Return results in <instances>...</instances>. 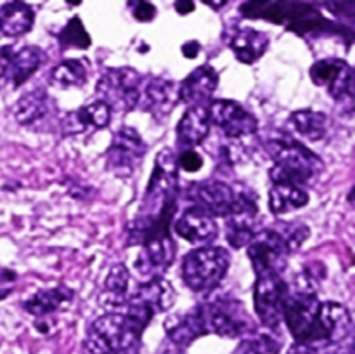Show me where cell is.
<instances>
[{
	"instance_id": "obj_37",
	"label": "cell",
	"mask_w": 355,
	"mask_h": 354,
	"mask_svg": "<svg viewBox=\"0 0 355 354\" xmlns=\"http://www.w3.org/2000/svg\"><path fill=\"white\" fill-rule=\"evenodd\" d=\"M182 351H184L182 347L177 346V344H173L172 340L166 339L165 342H163L162 346H159L158 353H156V354H182Z\"/></svg>"
},
{
	"instance_id": "obj_4",
	"label": "cell",
	"mask_w": 355,
	"mask_h": 354,
	"mask_svg": "<svg viewBox=\"0 0 355 354\" xmlns=\"http://www.w3.org/2000/svg\"><path fill=\"white\" fill-rule=\"evenodd\" d=\"M231 266V253L222 246H201L182 260V280L196 294H208L218 287Z\"/></svg>"
},
{
	"instance_id": "obj_35",
	"label": "cell",
	"mask_w": 355,
	"mask_h": 354,
	"mask_svg": "<svg viewBox=\"0 0 355 354\" xmlns=\"http://www.w3.org/2000/svg\"><path fill=\"white\" fill-rule=\"evenodd\" d=\"M326 7L336 17L352 21L355 16V0H326Z\"/></svg>"
},
{
	"instance_id": "obj_31",
	"label": "cell",
	"mask_w": 355,
	"mask_h": 354,
	"mask_svg": "<svg viewBox=\"0 0 355 354\" xmlns=\"http://www.w3.org/2000/svg\"><path fill=\"white\" fill-rule=\"evenodd\" d=\"M58 40L62 49H89L92 40L87 33L82 19L78 16L71 17L64 28L58 33Z\"/></svg>"
},
{
	"instance_id": "obj_10",
	"label": "cell",
	"mask_w": 355,
	"mask_h": 354,
	"mask_svg": "<svg viewBox=\"0 0 355 354\" xmlns=\"http://www.w3.org/2000/svg\"><path fill=\"white\" fill-rule=\"evenodd\" d=\"M146 151L148 146L135 128H120L106 151L107 169L118 177H130L144 160Z\"/></svg>"
},
{
	"instance_id": "obj_33",
	"label": "cell",
	"mask_w": 355,
	"mask_h": 354,
	"mask_svg": "<svg viewBox=\"0 0 355 354\" xmlns=\"http://www.w3.org/2000/svg\"><path fill=\"white\" fill-rule=\"evenodd\" d=\"M283 226H284L283 231H279V229H277V231H279L281 235H283V238L286 239L291 252L300 248V246L305 243V239L309 238V235H311L307 226L300 224V222H297V224H283Z\"/></svg>"
},
{
	"instance_id": "obj_44",
	"label": "cell",
	"mask_w": 355,
	"mask_h": 354,
	"mask_svg": "<svg viewBox=\"0 0 355 354\" xmlns=\"http://www.w3.org/2000/svg\"><path fill=\"white\" fill-rule=\"evenodd\" d=\"M66 2H68L69 6H80V3H82V0H66Z\"/></svg>"
},
{
	"instance_id": "obj_15",
	"label": "cell",
	"mask_w": 355,
	"mask_h": 354,
	"mask_svg": "<svg viewBox=\"0 0 355 354\" xmlns=\"http://www.w3.org/2000/svg\"><path fill=\"white\" fill-rule=\"evenodd\" d=\"M352 332V316L338 302H321L315 319L314 342L338 344Z\"/></svg>"
},
{
	"instance_id": "obj_40",
	"label": "cell",
	"mask_w": 355,
	"mask_h": 354,
	"mask_svg": "<svg viewBox=\"0 0 355 354\" xmlns=\"http://www.w3.org/2000/svg\"><path fill=\"white\" fill-rule=\"evenodd\" d=\"M175 10L179 14H189L194 10V2L193 0H177L175 2Z\"/></svg>"
},
{
	"instance_id": "obj_24",
	"label": "cell",
	"mask_w": 355,
	"mask_h": 354,
	"mask_svg": "<svg viewBox=\"0 0 355 354\" xmlns=\"http://www.w3.org/2000/svg\"><path fill=\"white\" fill-rule=\"evenodd\" d=\"M35 12L23 0H12L0 7V31L6 37H21L33 26Z\"/></svg>"
},
{
	"instance_id": "obj_43",
	"label": "cell",
	"mask_w": 355,
	"mask_h": 354,
	"mask_svg": "<svg viewBox=\"0 0 355 354\" xmlns=\"http://www.w3.org/2000/svg\"><path fill=\"white\" fill-rule=\"evenodd\" d=\"M9 294H10V288H0V301L6 298Z\"/></svg>"
},
{
	"instance_id": "obj_27",
	"label": "cell",
	"mask_w": 355,
	"mask_h": 354,
	"mask_svg": "<svg viewBox=\"0 0 355 354\" xmlns=\"http://www.w3.org/2000/svg\"><path fill=\"white\" fill-rule=\"evenodd\" d=\"M128 290H130V273L123 264H114L104 281L103 294L99 298L101 304L106 307H123L130 297Z\"/></svg>"
},
{
	"instance_id": "obj_22",
	"label": "cell",
	"mask_w": 355,
	"mask_h": 354,
	"mask_svg": "<svg viewBox=\"0 0 355 354\" xmlns=\"http://www.w3.org/2000/svg\"><path fill=\"white\" fill-rule=\"evenodd\" d=\"M132 297L141 301L142 304H146L155 312H162L168 311L175 304L177 292L172 287V283L163 276H153L148 281H144Z\"/></svg>"
},
{
	"instance_id": "obj_8",
	"label": "cell",
	"mask_w": 355,
	"mask_h": 354,
	"mask_svg": "<svg viewBox=\"0 0 355 354\" xmlns=\"http://www.w3.org/2000/svg\"><path fill=\"white\" fill-rule=\"evenodd\" d=\"M246 246L255 274H283L286 269L291 250L277 229H263L257 233Z\"/></svg>"
},
{
	"instance_id": "obj_26",
	"label": "cell",
	"mask_w": 355,
	"mask_h": 354,
	"mask_svg": "<svg viewBox=\"0 0 355 354\" xmlns=\"http://www.w3.org/2000/svg\"><path fill=\"white\" fill-rule=\"evenodd\" d=\"M42 61H44V54H42L40 49L33 47V45H26L19 51H12L6 80L12 83L14 87L23 85L40 68Z\"/></svg>"
},
{
	"instance_id": "obj_3",
	"label": "cell",
	"mask_w": 355,
	"mask_h": 354,
	"mask_svg": "<svg viewBox=\"0 0 355 354\" xmlns=\"http://www.w3.org/2000/svg\"><path fill=\"white\" fill-rule=\"evenodd\" d=\"M142 330L121 312H110L89 326L83 349L87 354H139Z\"/></svg>"
},
{
	"instance_id": "obj_38",
	"label": "cell",
	"mask_w": 355,
	"mask_h": 354,
	"mask_svg": "<svg viewBox=\"0 0 355 354\" xmlns=\"http://www.w3.org/2000/svg\"><path fill=\"white\" fill-rule=\"evenodd\" d=\"M286 354H318L315 353L314 347L311 344H304V342H297L290 347Z\"/></svg>"
},
{
	"instance_id": "obj_39",
	"label": "cell",
	"mask_w": 355,
	"mask_h": 354,
	"mask_svg": "<svg viewBox=\"0 0 355 354\" xmlns=\"http://www.w3.org/2000/svg\"><path fill=\"white\" fill-rule=\"evenodd\" d=\"M200 51H201V45L198 44L196 40H191V42H187V44L182 45V54L189 59L196 58V56L200 54Z\"/></svg>"
},
{
	"instance_id": "obj_9",
	"label": "cell",
	"mask_w": 355,
	"mask_h": 354,
	"mask_svg": "<svg viewBox=\"0 0 355 354\" xmlns=\"http://www.w3.org/2000/svg\"><path fill=\"white\" fill-rule=\"evenodd\" d=\"M283 274H257L253 301L260 323L267 328H277L283 321V304L288 294Z\"/></svg>"
},
{
	"instance_id": "obj_41",
	"label": "cell",
	"mask_w": 355,
	"mask_h": 354,
	"mask_svg": "<svg viewBox=\"0 0 355 354\" xmlns=\"http://www.w3.org/2000/svg\"><path fill=\"white\" fill-rule=\"evenodd\" d=\"M201 2H205L207 6H210L211 9H222V7L227 6V3L232 2V0H201Z\"/></svg>"
},
{
	"instance_id": "obj_19",
	"label": "cell",
	"mask_w": 355,
	"mask_h": 354,
	"mask_svg": "<svg viewBox=\"0 0 355 354\" xmlns=\"http://www.w3.org/2000/svg\"><path fill=\"white\" fill-rule=\"evenodd\" d=\"M218 85V73L214 66L203 65L182 80L179 87V101L187 106H203L211 99Z\"/></svg>"
},
{
	"instance_id": "obj_34",
	"label": "cell",
	"mask_w": 355,
	"mask_h": 354,
	"mask_svg": "<svg viewBox=\"0 0 355 354\" xmlns=\"http://www.w3.org/2000/svg\"><path fill=\"white\" fill-rule=\"evenodd\" d=\"M128 7L135 19L141 23H149L156 17V7L148 0H128Z\"/></svg>"
},
{
	"instance_id": "obj_6",
	"label": "cell",
	"mask_w": 355,
	"mask_h": 354,
	"mask_svg": "<svg viewBox=\"0 0 355 354\" xmlns=\"http://www.w3.org/2000/svg\"><path fill=\"white\" fill-rule=\"evenodd\" d=\"M259 201L257 194L245 184L236 186V200L231 210L224 215L227 242L232 248H243L257 235L259 224Z\"/></svg>"
},
{
	"instance_id": "obj_29",
	"label": "cell",
	"mask_w": 355,
	"mask_h": 354,
	"mask_svg": "<svg viewBox=\"0 0 355 354\" xmlns=\"http://www.w3.org/2000/svg\"><path fill=\"white\" fill-rule=\"evenodd\" d=\"M291 127L297 134L309 141H319L328 132V118L324 113L314 110H300L295 111L290 117Z\"/></svg>"
},
{
	"instance_id": "obj_2",
	"label": "cell",
	"mask_w": 355,
	"mask_h": 354,
	"mask_svg": "<svg viewBox=\"0 0 355 354\" xmlns=\"http://www.w3.org/2000/svg\"><path fill=\"white\" fill-rule=\"evenodd\" d=\"M269 153L274 163L270 179L274 184H309L322 172V160L293 139H276L269 142Z\"/></svg>"
},
{
	"instance_id": "obj_11",
	"label": "cell",
	"mask_w": 355,
	"mask_h": 354,
	"mask_svg": "<svg viewBox=\"0 0 355 354\" xmlns=\"http://www.w3.org/2000/svg\"><path fill=\"white\" fill-rule=\"evenodd\" d=\"M208 108L210 124L220 128L229 139H245L259 130L257 118L239 103L231 99H215Z\"/></svg>"
},
{
	"instance_id": "obj_13",
	"label": "cell",
	"mask_w": 355,
	"mask_h": 354,
	"mask_svg": "<svg viewBox=\"0 0 355 354\" xmlns=\"http://www.w3.org/2000/svg\"><path fill=\"white\" fill-rule=\"evenodd\" d=\"M187 198L214 217H224L236 200V186L224 180L208 179L193 183L187 189Z\"/></svg>"
},
{
	"instance_id": "obj_1",
	"label": "cell",
	"mask_w": 355,
	"mask_h": 354,
	"mask_svg": "<svg viewBox=\"0 0 355 354\" xmlns=\"http://www.w3.org/2000/svg\"><path fill=\"white\" fill-rule=\"evenodd\" d=\"M239 10L248 19L283 24L300 37L315 38L343 30V26L326 19L318 7L304 0H246Z\"/></svg>"
},
{
	"instance_id": "obj_18",
	"label": "cell",
	"mask_w": 355,
	"mask_h": 354,
	"mask_svg": "<svg viewBox=\"0 0 355 354\" xmlns=\"http://www.w3.org/2000/svg\"><path fill=\"white\" fill-rule=\"evenodd\" d=\"M227 47L234 52L236 59L245 65H253L266 54L269 47V37L255 28L236 26L225 31Z\"/></svg>"
},
{
	"instance_id": "obj_25",
	"label": "cell",
	"mask_w": 355,
	"mask_h": 354,
	"mask_svg": "<svg viewBox=\"0 0 355 354\" xmlns=\"http://www.w3.org/2000/svg\"><path fill=\"white\" fill-rule=\"evenodd\" d=\"M73 301V292L68 287H54L38 290L24 302V309L37 318L52 314L59 309L66 307Z\"/></svg>"
},
{
	"instance_id": "obj_16",
	"label": "cell",
	"mask_w": 355,
	"mask_h": 354,
	"mask_svg": "<svg viewBox=\"0 0 355 354\" xmlns=\"http://www.w3.org/2000/svg\"><path fill=\"white\" fill-rule=\"evenodd\" d=\"M172 228L175 229L180 238L187 239L193 245H208L218 235L214 215L208 214L198 205L184 210V214L175 222H172Z\"/></svg>"
},
{
	"instance_id": "obj_7",
	"label": "cell",
	"mask_w": 355,
	"mask_h": 354,
	"mask_svg": "<svg viewBox=\"0 0 355 354\" xmlns=\"http://www.w3.org/2000/svg\"><path fill=\"white\" fill-rule=\"evenodd\" d=\"M142 76L134 68H110L97 82V97L111 111H132L137 108Z\"/></svg>"
},
{
	"instance_id": "obj_20",
	"label": "cell",
	"mask_w": 355,
	"mask_h": 354,
	"mask_svg": "<svg viewBox=\"0 0 355 354\" xmlns=\"http://www.w3.org/2000/svg\"><path fill=\"white\" fill-rule=\"evenodd\" d=\"M165 332L168 340H172L173 344L180 346L182 349L193 344L196 339H200V337L207 335L200 305L186 312H180V314L170 316L165 321Z\"/></svg>"
},
{
	"instance_id": "obj_28",
	"label": "cell",
	"mask_w": 355,
	"mask_h": 354,
	"mask_svg": "<svg viewBox=\"0 0 355 354\" xmlns=\"http://www.w3.org/2000/svg\"><path fill=\"white\" fill-rule=\"evenodd\" d=\"M309 203V193L295 184H274L269 191V208L274 215H283L304 208Z\"/></svg>"
},
{
	"instance_id": "obj_30",
	"label": "cell",
	"mask_w": 355,
	"mask_h": 354,
	"mask_svg": "<svg viewBox=\"0 0 355 354\" xmlns=\"http://www.w3.org/2000/svg\"><path fill=\"white\" fill-rule=\"evenodd\" d=\"M49 80L59 89L82 87L87 82V68L80 59H66L52 69Z\"/></svg>"
},
{
	"instance_id": "obj_36",
	"label": "cell",
	"mask_w": 355,
	"mask_h": 354,
	"mask_svg": "<svg viewBox=\"0 0 355 354\" xmlns=\"http://www.w3.org/2000/svg\"><path fill=\"white\" fill-rule=\"evenodd\" d=\"M177 165L186 172H198L203 167V158H201L200 153L189 148L180 153V156H177Z\"/></svg>"
},
{
	"instance_id": "obj_32",
	"label": "cell",
	"mask_w": 355,
	"mask_h": 354,
	"mask_svg": "<svg viewBox=\"0 0 355 354\" xmlns=\"http://www.w3.org/2000/svg\"><path fill=\"white\" fill-rule=\"evenodd\" d=\"M281 347H283L281 340H277L270 333H257L241 340L234 354H279Z\"/></svg>"
},
{
	"instance_id": "obj_17",
	"label": "cell",
	"mask_w": 355,
	"mask_h": 354,
	"mask_svg": "<svg viewBox=\"0 0 355 354\" xmlns=\"http://www.w3.org/2000/svg\"><path fill=\"white\" fill-rule=\"evenodd\" d=\"M111 108L103 101H94L62 117L61 130L64 135H80L90 130H99L110 125Z\"/></svg>"
},
{
	"instance_id": "obj_12",
	"label": "cell",
	"mask_w": 355,
	"mask_h": 354,
	"mask_svg": "<svg viewBox=\"0 0 355 354\" xmlns=\"http://www.w3.org/2000/svg\"><path fill=\"white\" fill-rule=\"evenodd\" d=\"M179 101V89H175L173 82L162 78V76H149L141 80L139 87L137 108L148 111L156 120H163L172 113Z\"/></svg>"
},
{
	"instance_id": "obj_23",
	"label": "cell",
	"mask_w": 355,
	"mask_h": 354,
	"mask_svg": "<svg viewBox=\"0 0 355 354\" xmlns=\"http://www.w3.org/2000/svg\"><path fill=\"white\" fill-rule=\"evenodd\" d=\"M52 110H54V104H52V99L47 96V92L31 90V92L19 97L14 115H16L17 124L24 125V127H33V125L45 120L52 113Z\"/></svg>"
},
{
	"instance_id": "obj_14",
	"label": "cell",
	"mask_w": 355,
	"mask_h": 354,
	"mask_svg": "<svg viewBox=\"0 0 355 354\" xmlns=\"http://www.w3.org/2000/svg\"><path fill=\"white\" fill-rule=\"evenodd\" d=\"M311 78L315 85L326 87L335 99L342 101L347 96H352L354 71L352 66L343 59H319L312 65Z\"/></svg>"
},
{
	"instance_id": "obj_21",
	"label": "cell",
	"mask_w": 355,
	"mask_h": 354,
	"mask_svg": "<svg viewBox=\"0 0 355 354\" xmlns=\"http://www.w3.org/2000/svg\"><path fill=\"white\" fill-rule=\"evenodd\" d=\"M210 125L208 108L205 104L203 106H189L177 125V139L180 144L187 146V148L203 144V141L210 134Z\"/></svg>"
},
{
	"instance_id": "obj_5",
	"label": "cell",
	"mask_w": 355,
	"mask_h": 354,
	"mask_svg": "<svg viewBox=\"0 0 355 354\" xmlns=\"http://www.w3.org/2000/svg\"><path fill=\"white\" fill-rule=\"evenodd\" d=\"M200 311L207 335L215 333L224 339H236L253 333L255 330L252 316L238 298L218 297L215 301L200 304Z\"/></svg>"
},
{
	"instance_id": "obj_42",
	"label": "cell",
	"mask_w": 355,
	"mask_h": 354,
	"mask_svg": "<svg viewBox=\"0 0 355 354\" xmlns=\"http://www.w3.org/2000/svg\"><path fill=\"white\" fill-rule=\"evenodd\" d=\"M328 354H352V349L350 347H347V349H335Z\"/></svg>"
}]
</instances>
